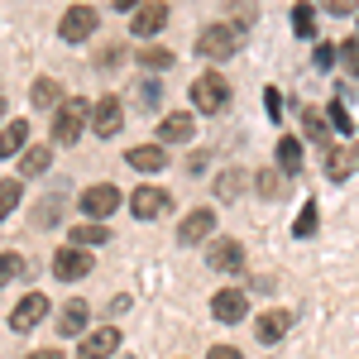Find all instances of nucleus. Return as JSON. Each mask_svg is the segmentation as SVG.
<instances>
[{"label": "nucleus", "mask_w": 359, "mask_h": 359, "mask_svg": "<svg viewBox=\"0 0 359 359\" xmlns=\"http://www.w3.org/2000/svg\"><path fill=\"white\" fill-rule=\"evenodd\" d=\"M43 316H48V297H43V292H29L25 302L10 311V331H34Z\"/></svg>", "instance_id": "obj_12"}, {"label": "nucleus", "mask_w": 359, "mask_h": 359, "mask_svg": "<svg viewBox=\"0 0 359 359\" xmlns=\"http://www.w3.org/2000/svg\"><path fill=\"white\" fill-rule=\"evenodd\" d=\"M254 331H259V340H264V345H278L283 335L292 331V316H287V311H264Z\"/></svg>", "instance_id": "obj_19"}, {"label": "nucleus", "mask_w": 359, "mask_h": 359, "mask_svg": "<svg viewBox=\"0 0 359 359\" xmlns=\"http://www.w3.org/2000/svg\"><path fill=\"white\" fill-rule=\"evenodd\" d=\"M120 125H125V106H120L115 96H101V101L91 106V130H96L101 139H115Z\"/></svg>", "instance_id": "obj_7"}, {"label": "nucleus", "mask_w": 359, "mask_h": 359, "mask_svg": "<svg viewBox=\"0 0 359 359\" xmlns=\"http://www.w3.org/2000/svg\"><path fill=\"white\" fill-rule=\"evenodd\" d=\"M302 130H306V139H316V144H326V120L316 111H306L302 115Z\"/></svg>", "instance_id": "obj_33"}, {"label": "nucleus", "mask_w": 359, "mask_h": 359, "mask_svg": "<svg viewBox=\"0 0 359 359\" xmlns=\"http://www.w3.org/2000/svg\"><path fill=\"white\" fill-rule=\"evenodd\" d=\"M292 29H297L302 39H311V34H316V10H311V5H292Z\"/></svg>", "instance_id": "obj_30"}, {"label": "nucleus", "mask_w": 359, "mask_h": 359, "mask_svg": "<svg viewBox=\"0 0 359 359\" xmlns=\"http://www.w3.org/2000/svg\"><path fill=\"white\" fill-rule=\"evenodd\" d=\"M264 106H269V115H283V96H278L273 86H269V91H264Z\"/></svg>", "instance_id": "obj_37"}, {"label": "nucleus", "mask_w": 359, "mask_h": 359, "mask_svg": "<svg viewBox=\"0 0 359 359\" xmlns=\"http://www.w3.org/2000/svg\"><path fill=\"white\" fill-rule=\"evenodd\" d=\"M340 62H345V77H359V39H350L345 48H335Z\"/></svg>", "instance_id": "obj_32"}, {"label": "nucleus", "mask_w": 359, "mask_h": 359, "mask_svg": "<svg viewBox=\"0 0 359 359\" xmlns=\"http://www.w3.org/2000/svg\"><path fill=\"white\" fill-rule=\"evenodd\" d=\"M72 245H82V249L111 245V230H106V225H77V230H72Z\"/></svg>", "instance_id": "obj_24"}, {"label": "nucleus", "mask_w": 359, "mask_h": 359, "mask_svg": "<svg viewBox=\"0 0 359 359\" xmlns=\"http://www.w3.org/2000/svg\"><path fill=\"white\" fill-rule=\"evenodd\" d=\"M240 29H230V25H206L201 34H196V53L201 57H211V62H221V57H230L235 48H240Z\"/></svg>", "instance_id": "obj_1"}, {"label": "nucleus", "mask_w": 359, "mask_h": 359, "mask_svg": "<svg viewBox=\"0 0 359 359\" xmlns=\"http://www.w3.org/2000/svg\"><path fill=\"white\" fill-rule=\"evenodd\" d=\"M206 359H245V355H240L235 345H216V350H211V355H206Z\"/></svg>", "instance_id": "obj_38"}, {"label": "nucleus", "mask_w": 359, "mask_h": 359, "mask_svg": "<svg viewBox=\"0 0 359 359\" xmlns=\"http://www.w3.org/2000/svg\"><path fill=\"white\" fill-rule=\"evenodd\" d=\"M245 311H249V297L240 292V287H221V292L211 297V316H216V321H225V326L245 321Z\"/></svg>", "instance_id": "obj_8"}, {"label": "nucleus", "mask_w": 359, "mask_h": 359, "mask_svg": "<svg viewBox=\"0 0 359 359\" xmlns=\"http://www.w3.org/2000/svg\"><path fill=\"white\" fill-rule=\"evenodd\" d=\"M120 350V331L115 326H101V331H86L82 345H77V359H111Z\"/></svg>", "instance_id": "obj_9"}, {"label": "nucleus", "mask_w": 359, "mask_h": 359, "mask_svg": "<svg viewBox=\"0 0 359 359\" xmlns=\"http://www.w3.org/2000/svg\"><path fill=\"white\" fill-rule=\"evenodd\" d=\"M82 125H86V101L62 96V106L53 111V144H77Z\"/></svg>", "instance_id": "obj_2"}, {"label": "nucleus", "mask_w": 359, "mask_h": 359, "mask_svg": "<svg viewBox=\"0 0 359 359\" xmlns=\"http://www.w3.org/2000/svg\"><path fill=\"white\" fill-rule=\"evenodd\" d=\"M29 359H62V350H39V355H29Z\"/></svg>", "instance_id": "obj_40"}, {"label": "nucleus", "mask_w": 359, "mask_h": 359, "mask_svg": "<svg viewBox=\"0 0 359 359\" xmlns=\"http://www.w3.org/2000/svg\"><path fill=\"white\" fill-rule=\"evenodd\" d=\"M163 25H168V5H163V0H144V5L135 10V20H130L135 39H154Z\"/></svg>", "instance_id": "obj_11"}, {"label": "nucleus", "mask_w": 359, "mask_h": 359, "mask_svg": "<svg viewBox=\"0 0 359 359\" xmlns=\"http://www.w3.org/2000/svg\"><path fill=\"white\" fill-rule=\"evenodd\" d=\"M168 206H172V196H168L163 187H139V192L130 196V211H135L139 221H158Z\"/></svg>", "instance_id": "obj_10"}, {"label": "nucleus", "mask_w": 359, "mask_h": 359, "mask_svg": "<svg viewBox=\"0 0 359 359\" xmlns=\"http://www.w3.org/2000/svg\"><path fill=\"white\" fill-rule=\"evenodd\" d=\"M125 163L135 168V172H163L168 154H163V144H135V149L125 154Z\"/></svg>", "instance_id": "obj_14"}, {"label": "nucleus", "mask_w": 359, "mask_h": 359, "mask_svg": "<svg viewBox=\"0 0 359 359\" xmlns=\"http://www.w3.org/2000/svg\"><path fill=\"white\" fill-rule=\"evenodd\" d=\"M29 149V120H10L5 130H0V158H15V154H25Z\"/></svg>", "instance_id": "obj_18"}, {"label": "nucleus", "mask_w": 359, "mask_h": 359, "mask_svg": "<svg viewBox=\"0 0 359 359\" xmlns=\"http://www.w3.org/2000/svg\"><path fill=\"white\" fill-rule=\"evenodd\" d=\"M240 192H245V172L240 168H230V172L216 177V196H240Z\"/></svg>", "instance_id": "obj_29"}, {"label": "nucleus", "mask_w": 359, "mask_h": 359, "mask_svg": "<svg viewBox=\"0 0 359 359\" xmlns=\"http://www.w3.org/2000/svg\"><path fill=\"white\" fill-rule=\"evenodd\" d=\"M86 316H91V306H86L82 297L62 302V311H57V331H62V335H82L86 331Z\"/></svg>", "instance_id": "obj_17"}, {"label": "nucleus", "mask_w": 359, "mask_h": 359, "mask_svg": "<svg viewBox=\"0 0 359 359\" xmlns=\"http://www.w3.org/2000/svg\"><path fill=\"white\" fill-rule=\"evenodd\" d=\"M192 135H196L192 111H172V115H163V125H158V144H187Z\"/></svg>", "instance_id": "obj_15"}, {"label": "nucleus", "mask_w": 359, "mask_h": 359, "mask_svg": "<svg viewBox=\"0 0 359 359\" xmlns=\"http://www.w3.org/2000/svg\"><path fill=\"white\" fill-rule=\"evenodd\" d=\"M96 25H101V15H96L91 5H72V10L57 20V34H62V43H82V39L96 34Z\"/></svg>", "instance_id": "obj_5"}, {"label": "nucleus", "mask_w": 359, "mask_h": 359, "mask_svg": "<svg viewBox=\"0 0 359 359\" xmlns=\"http://www.w3.org/2000/svg\"><path fill=\"white\" fill-rule=\"evenodd\" d=\"M225 96H230V86H225L221 72H201V77L192 82V106H196L201 115L225 111Z\"/></svg>", "instance_id": "obj_4"}, {"label": "nucleus", "mask_w": 359, "mask_h": 359, "mask_svg": "<svg viewBox=\"0 0 359 359\" xmlns=\"http://www.w3.org/2000/svg\"><path fill=\"white\" fill-rule=\"evenodd\" d=\"M206 264L221 269V273H235V269H245V249L235 245V240H216V245L206 249Z\"/></svg>", "instance_id": "obj_16"}, {"label": "nucleus", "mask_w": 359, "mask_h": 359, "mask_svg": "<svg viewBox=\"0 0 359 359\" xmlns=\"http://www.w3.org/2000/svg\"><path fill=\"white\" fill-rule=\"evenodd\" d=\"M331 62H335V48H331V43H321V48H316V67H331Z\"/></svg>", "instance_id": "obj_39"}, {"label": "nucleus", "mask_w": 359, "mask_h": 359, "mask_svg": "<svg viewBox=\"0 0 359 359\" xmlns=\"http://www.w3.org/2000/svg\"><path fill=\"white\" fill-rule=\"evenodd\" d=\"M326 172H331L335 182H345L355 172V154L350 149H326Z\"/></svg>", "instance_id": "obj_22"}, {"label": "nucleus", "mask_w": 359, "mask_h": 359, "mask_svg": "<svg viewBox=\"0 0 359 359\" xmlns=\"http://www.w3.org/2000/svg\"><path fill=\"white\" fill-rule=\"evenodd\" d=\"M29 101H34L39 111H57V106H62V86H57L53 77H39V82L29 86Z\"/></svg>", "instance_id": "obj_20"}, {"label": "nucleus", "mask_w": 359, "mask_h": 359, "mask_svg": "<svg viewBox=\"0 0 359 359\" xmlns=\"http://www.w3.org/2000/svg\"><path fill=\"white\" fill-rule=\"evenodd\" d=\"M144 0H115V10H139Z\"/></svg>", "instance_id": "obj_41"}, {"label": "nucleus", "mask_w": 359, "mask_h": 359, "mask_svg": "<svg viewBox=\"0 0 359 359\" xmlns=\"http://www.w3.org/2000/svg\"><path fill=\"white\" fill-rule=\"evenodd\" d=\"M53 273L62 278V283H77V278H86V273H91V249L62 245V249L53 254Z\"/></svg>", "instance_id": "obj_6"}, {"label": "nucleus", "mask_w": 359, "mask_h": 359, "mask_svg": "<svg viewBox=\"0 0 359 359\" xmlns=\"http://www.w3.org/2000/svg\"><path fill=\"white\" fill-rule=\"evenodd\" d=\"M216 230V211H192V216H182V225H177V245H201L206 235Z\"/></svg>", "instance_id": "obj_13"}, {"label": "nucleus", "mask_w": 359, "mask_h": 359, "mask_svg": "<svg viewBox=\"0 0 359 359\" xmlns=\"http://www.w3.org/2000/svg\"><path fill=\"white\" fill-rule=\"evenodd\" d=\"M20 192H25V187H20V177H5V182H0V221L20 206Z\"/></svg>", "instance_id": "obj_26"}, {"label": "nucleus", "mask_w": 359, "mask_h": 359, "mask_svg": "<svg viewBox=\"0 0 359 359\" xmlns=\"http://www.w3.org/2000/svg\"><path fill=\"white\" fill-rule=\"evenodd\" d=\"M20 273H25V259H20V254H0V287L15 283Z\"/></svg>", "instance_id": "obj_31"}, {"label": "nucleus", "mask_w": 359, "mask_h": 359, "mask_svg": "<svg viewBox=\"0 0 359 359\" xmlns=\"http://www.w3.org/2000/svg\"><path fill=\"white\" fill-rule=\"evenodd\" d=\"M331 125L340 130V135H350L355 125H350V111H345V101H331Z\"/></svg>", "instance_id": "obj_35"}, {"label": "nucleus", "mask_w": 359, "mask_h": 359, "mask_svg": "<svg viewBox=\"0 0 359 359\" xmlns=\"http://www.w3.org/2000/svg\"><path fill=\"white\" fill-rule=\"evenodd\" d=\"M172 48H158V43H154V48H144V53H139V62H144V67H149V72H163V67H172Z\"/></svg>", "instance_id": "obj_27"}, {"label": "nucleus", "mask_w": 359, "mask_h": 359, "mask_svg": "<svg viewBox=\"0 0 359 359\" xmlns=\"http://www.w3.org/2000/svg\"><path fill=\"white\" fill-rule=\"evenodd\" d=\"M326 5V15H350L355 10V0H321Z\"/></svg>", "instance_id": "obj_36"}, {"label": "nucleus", "mask_w": 359, "mask_h": 359, "mask_svg": "<svg viewBox=\"0 0 359 359\" xmlns=\"http://www.w3.org/2000/svg\"><path fill=\"white\" fill-rule=\"evenodd\" d=\"M311 230H316V206H306L302 216H297V221H292V235H297V240H306V235H311Z\"/></svg>", "instance_id": "obj_34"}, {"label": "nucleus", "mask_w": 359, "mask_h": 359, "mask_svg": "<svg viewBox=\"0 0 359 359\" xmlns=\"http://www.w3.org/2000/svg\"><path fill=\"white\" fill-rule=\"evenodd\" d=\"M278 168H283V172H297V168H302V144L292 135L278 139Z\"/></svg>", "instance_id": "obj_23"}, {"label": "nucleus", "mask_w": 359, "mask_h": 359, "mask_svg": "<svg viewBox=\"0 0 359 359\" xmlns=\"http://www.w3.org/2000/svg\"><path fill=\"white\" fill-rule=\"evenodd\" d=\"M125 196H120V187L115 182H96V187H86L82 201H77V211H82L86 221H106V216H115V206H120Z\"/></svg>", "instance_id": "obj_3"}, {"label": "nucleus", "mask_w": 359, "mask_h": 359, "mask_svg": "<svg viewBox=\"0 0 359 359\" xmlns=\"http://www.w3.org/2000/svg\"><path fill=\"white\" fill-rule=\"evenodd\" d=\"M259 192H264V196H283V192H287V172H283V168H278V172H273V168H264V172H259Z\"/></svg>", "instance_id": "obj_25"}, {"label": "nucleus", "mask_w": 359, "mask_h": 359, "mask_svg": "<svg viewBox=\"0 0 359 359\" xmlns=\"http://www.w3.org/2000/svg\"><path fill=\"white\" fill-rule=\"evenodd\" d=\"M48 168H53V149H43V144L20 154V172H25V177H43Z\"/></svg>", "instance_id": "obj_21"}, {"label": "nucleus", "mask_w": 359, "mask_h": 359, "mask_svg": "<svg viewBox=\"0 0 359 359\" xmlns=\"http://www.w3.org/2000/svg\"><path fill=\"white\" fill-rule=\"evenodd\" d=\"M135 101H139V106H144V111H154V106L163 101V86L154 82V77H144V82L135 86Z\"/></svg>", "instance_id": "obj_28"}]
</instances>
